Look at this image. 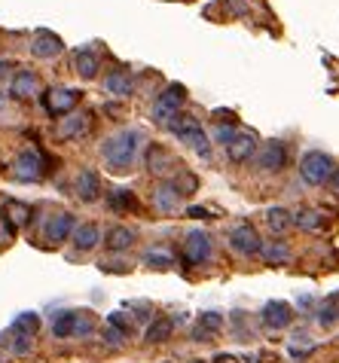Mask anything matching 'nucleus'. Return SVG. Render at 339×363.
Segmentation results:
<instances>
[{
	"label": "nucleus",
	"instance_id": "f257e3e1",
	"mask_svg": "<svg viewBox=\"0 0 339 363\" xmlns=\"http://www.w3.org/2000/svg\"><path fill=\"white\" fill-rule=\"evenodd\" d=\"M138 144H141V132H138V128H126V132L111 135L101 144V156H104L107 168H111L113 174H128L135 165Z\"/></svg>",
	"mask_w": 339,
	"mask_h": 363
},
{
	"label": "nucleus",
	"instance_id": "f03ea898",
	"mask_svg": "<svg viewBox=\"0 0 339 363\" xmlns=\"http://www.w3.org/2000/svg\"><path fill=\"white\" fill-rule=\"evenodd\" d=\"M168 132H172L177 140H184V144L193 150V153H199L202 159H211V140H208L205 135V128L199 125V119L196 116H189V113H174L172 119H168Z\"/></svg>",
	"mask_w": 339,
	"mask_h": 363
},
{
	"label": "nucleus",
	"instance_id": "7ed1b4c3",
	"mask_svg": "<svg viewBox=\"0 0 339 363\" xmlns=\"http://www.w3.org/2000/svg\"><path fill=\"white\" fill-rule=\"evenodd\" d=\"M92 330H95L92 311H58L52 320L55 339H83V336H92Z\"/></svg>",
	"mask_w": 339,
	"mask_h": 363
},
{
	"label": "nucleus",
	"instance_id": "20e7f679",
	"mask_svg": "<svg viewBox=\"0 0 339 363\" xmlns=\"http://www.w3.org/2000/svg\"><path fill=\"white\" fill-rule=\"evenodd\" d=\"M333 171H336V162L327 153H321V150H312V153H306L300 159V177L309 186H324L333 177Z\"/></svg>",
	"mask_w": 339,
	"mask_h": 363
},
{
	"label": "nucleus",
	"instance_id": "39448f33",
	"mask_svg": "<svg viewBox=\"0 0 339 363\" xmlns=\"http://www.w3.org/2000/svg\"><path fill=\"white\" fill-rule=\"evenodd\" d=\"M184 101H187V89L181 83H172L168 89H162V92L156 95V101H153V110H150L153 123L168 125V119H172L174 113H181Z\"/></svg>",
	"mask_w": 339,
	"mask_h": 363
},
{
	"label": "nucleus",
	"instance_id": "423d86ee",
	"mask_svg": "<svg viewBox=\"0 0 339 363\" xmlns=\"http://www.w3.org/2000/svg\"><path fill=\"white\" fill-rule=\"evenodd\" d=\"M211 254H214V241L208 232H202V229L187 232V238H184V263L187 266H205L208 259H211Z\"/></svg>",
	"mask_w": 339,
	"mask_h": 363
},
{
	"label": "nucleus",
	"instance_id": "0eeeda50",
	"mask_svg": "<svg viewBox=\"0 0 339 363\" xmlns=\"http://www.w3.org/2000/svg\"><path fill=\"white\" fill-rule=\"evenodd\" d=\"M229 247L242 257H257L263 250V238L251 223H238V226H233V232H229Z\"/></svg>",
	"mask_w": 339,
	"mask_h": 363
},
{
	"label": "nucleus",
	"instance_id": "6e6552de",
	"mask_svg": "<svg viewBox=\"0 0 339 363\" xmlns=\"http://www.w3.org/2000/svg\"><path fill=\"white\" fill-rule=\"evenodd\" d=\"M287 165V144L284 140H266L257 153V171L263 174H278Z\"/></svg>",
	"mask_w": 339,
	"mask_h": 363
},
{
	"label": "nucleus",
	"instance_id": "1a4fd4ad",
	"mask_svg": "<svg viewBox=\"0 0 339 363\" xmlns=\"http://www.w3.org/2000/svg\"><path fill=\"white\" fill-rule=\"evenodd\" d=\"M13 174L22 180V184H37V180H43V174H46V159L34 153V150H25V153L16 156Z\"/></svg>",
	"mask_w": 339,
	"mask_h": 363
},
{
	"label": "nucleus",
	"instance_id": "9d476101",
	"mask_svg": "<svg viewBox=\"0 0 339 363\" xmlns=\"http://www.w3.org/2000/svg\"><path fill=\"white\" fill-rule=\"evenodd\" d=\"M79 104V92L77 89H65V86H58V89H49V92L43 95V107H46V113L49 116H67L71 110H77Z\"/></svg>",
	"mask_w": 339,
	"mask_h": 363
},
{
	"label": "nucleus",
	"instance_id": "9b49d317",
	"mask_svg": "<svg viewBox=\"0 0 339 363\" xmlns=\"http://www.w3.org/2000/svg\"><path fill=\"white\" fill-rule=\"evenodd\" d=\"M92 132V110H71L67 116H62V123L55 125V135L62 140H74Z\"/></svg>",
	"mask_w": 339,
	"mask_h": 363
},
{
	"label": "nucleus",
	"instance_id": "f8f14e48",
	"mask_svg": "<svg viewBox=\"0 0 339 363\" xmlns=\"http://www.w3.org/2000/svg\"><path fill=\"white\" fill-rule=\"evenodd\" d=\"M74 229H77V217L71 211H58V214H52L46 220L43 235H46L49 245H65V241H71Z\"/></svg>",
	"mask_w": 339,
	"mask_h": 363
},
{
	"label": "nucleus",
	"instance_id": "ddd939ff",
	"mask_svg": "<svg viewBox=\"0 0 339 363\" xmlns=\"http://www.w3.org/2000/svg\"><path fill=\"white\" fill-rule=\"evenodd\" d=\"M260 324L266 330H284L294 324V308L282 299H269L266 306L260 308Z\"/></svg>",
	"mask_w": 339,
	"mask_h": 363
},
{
	"label": "nucleus",
	"instance_id": "4468645a",
	"mask_svg": "<svg viewBox=\"0 0 339 363\" xmlns=\"http://www.w3.org/2000/svg\"><path fill=\"white\" fill-rule=\"evenodd\" d=\"M74 193L79 201H86V205H92V201L101 199V174H98L95 168H83L74 180Z\"/></svg>",
	"mask_w": 339,
	"mask_h": 363
},
{
	"label": "nucleus",
	"instance_id": "2eb2a0df",
	"mask_svg": "<svg viewBox=\"0 0 339 363\" xmlns=\"http://www.w3.org/2000/svg\"><path fill=\"white\" fill-rule=\"evenodd\" d=\"M254 153H257V135L254 132H235V138L226 144V156H229V162H235V165L248 162Z\"/></svg>",
	"mask_w": 339,
	"mask_h": 363
},
{
	"label": "nucleus",
	"instance_id": "dca6fc26",
	"mask_svg": "<svg viewBox=\"0 0 339 363\" xmlns=\"http://www.w3.org/2000/svg\"><path fill=\"white\" fill-rule=\"evenodd\" d=\"M9 95H13L16 101H31L40 95V77L34 74V70H18V74L13 77V83H9Z\"/></svg>",
	"mask_w": 339,
	"mask_h": 363
},
{
	"label": "nucleus",
	"instance_id": "f3484780",
	"mask_svg": "<svg viewBox=\"0 0 339 363\" xmlns=\"http://www.w3.org/2000/svg\"><path fill=\"white\" fill-rule=\"evenodd\" d=\"M0 214H4L6 232H9V235H16V232L22 229V226H28V220H31L34 211H31V205H25V201H13V199H9Z\"/></svg>",
	"mask_w": 339,
	"mask_h": 363
},
{
	"label": "nucleus",
	"instance_id": "a211bd4d",
	"mask_svg": "<svg viewBox=\"0 0 339 363\" xmlns=\"http://www.w3.org/2000/svg\"><path fill=\"white\" fill-rule=\"evenodd\" d=\"M223 330V315L221 311H205V315H199V320L193 324V342H211L217 333Z\"/></svg>",
	"mask_w": 339,
	"mask_h": 363
},
{
	"label": "nucleus",
	"instance_id": "6ab92c4d",
	"mask_svg": "<svg viewBox=\"0 0 339 363\" xmlns=\"http://www.w3.org/2000/svg\"><path fill=\"white\" fill-rule=\"evenodd\" d=\"M181 193L174 189L172 180H162L156 189H153V208L159 211V214H174L177 208H181Z\"/></svg>",
	"mask_w": 339,
	"mask_h": 363
},
{
	"label": "nucleus",
	"instance_id": "aec40b11",
	"mask_svg": "<svg viewBox=\"0 0 339 363\" xmlns=\"http://www.w3.org/2000/svg\"><path fill=\"white\" fill-rule=\"evenodd\" d=\"M31 52L37 58H55V55L65 52V40L52 31H37L31 40Z\"/></svg>",
	"mask_w": 339,
	"mask_h": 363
},
{
	"label": "nucleus",
	"instance_id": "412c9836",
	"mask_svg": "<svg viewBox=\"0 0 339 363\" xmlns=\"http://www.w3.org/2000/svg\"><path fill=\"white\" fill-rule=\"evenodd\" d=\"M74 70L83 79H95L98 77V70H101V58H98V52L92 46H83V49H77L74 52Z\"/></svg>",
	"mask_w": 339,
	"mask_h": 363
},
{
	"label": "nucleus",
	"instance_id": "4be33fe9",
	"mask_svg": "<svg viewBox=\"0 0 339 363\" xmlns=\"http://www.w3.org/2000/svg\"><path fill=\"white\" fill-rule=\"evenodd\" d=\"M101 241L107 245V250H113V254H123V250H128L138 241V232L132 226H111Z\"/></svg>",
	"mask_w": 339,
	"mask_h": 363
},
{
	"label": "nucleus",
	"instance_id": "5701e85b",
	"mask_svg": "<svg viewBox=\"0 0 339 363\" xmlns=\"http://www.w3.org/2000/svg\"><path fill=\"white\" fill-rule=\"evenodd\" d=\"M104 92L107 95H116V98H128L135 92V77L128 70H111L104 77Z\"/></svg>",
	"mask_w": 339,
	"mask_h": 363
},
{
	"label": "nucleus",
	"instance_id": "b1692460",
	"mask_svg": "<svg viewBox=\"0 0 339 363\" xmlns=\"http://www.w3.org/2000/svg\"><path fill=\"white\" fill-rule=\"evenodd\" d=\"M71 241H74L77 250H83V254L86 250H95L98 245H101V229H98V223H79L74 229Z\"/></svg>",
	"mask_w": 339,
	"mask_h": 363
},
{
	"label": "nucleus",
	"instance_id": "393cba45",
	"mask_svg": "<svg viewBox=\"0 0 339 363\" xmlns=\"http://www.w3.org/2000/svg\"><path fill=\"white\" fill-rule=\"evenodd\" d=\"M168 165H172V153L162 147V144H150L144 153V168L150 171V174H165Z\"/></svg>",
	"mask_w": 339,
	"mask_h": 363
},
{
	"label": "nucleus",
	"instance_id": "a878e982",
	"mask_svg": "<svg viewBox=\"0 0 339 363\" xmlns=\"http://www.w3.org/2000/svg\"><path fill=\"white\" fill-rule=\"evenodd\" d=\"M40 327H43V320H40L37 311H22V315H16L13 318V336H28V339H34Z\"/></svg>",
	"mask_w": 339,
	"mask_h": 363
},
{
	"label": "nucleus",
	"instance_id": "bb28decb",
	"mask_svg": "<svg viewBox=\"0 0 339 363\" xmlns=\"http://www.w3.org/2000/svg\"><path fill=\"white\" fill-rule=\"evenodd\" d=\"M107 205H111V211H116V214H132V211L141 208V201H138L132 189H113V193L107 196Z\"/></svg>",
	"mask_w": 339,
	"mask_h": 363
},
{
	"label": "nucleus",
	"instance_id": "cd10ccee",
	"mask_svg": "<svg viewBox=\"0 0 339 363\" xmlns=\"http://www.w3.org/2000/svg\"><path fill=\"white\" fill-rule=\"evenodd\" d=\"M294 226L303 229V232H321L327 226V217L321 214V211H312V208H303L300 214L294 217Z\"/></svg>",
	"mask_w": 339,
	"mask_h": 363
},
{
	"label": "nucleus",
	"instance_id": "c85d7f7f",
	"mask_svg": "<svg viewBox=\"0 0 339 363\" xmlns=\"http://www.w3.org/2000/svg\"><path fill=\"white\" fill-rule=\"evenodd\" d=\"M266 226L272 229L275 235H284V232L294 226V214L287 208H269L266 211Z\"/></svg>",
	"mask_w": 339,
	"mask_h": 363
},
{
	"label": "nucleus",
	"instance_id": "c756f323",
	"mask_svg": "<svg viewBox=\"0 0 339 363\" xmlns=\"http://www.w3.org/2000/svg\"><path fill=\"white\" fill-rule=\"evenodd\" d=\"M260 257L266 259V263H272V266H284L287 259H291V247H287L284 241H269V245H263Z\"/></svg>",
	"mask_w": 339,
	"mask_h": 363
},
{
	"label": "nucleus",
	"instance_id": "7c9ffc66",
	"mask_svg": "<svg viewBox=\"0 0 339 363\" xmlns=\"http://www.w3.org/2000/svg\"><path fill=\"white\" fill-rule=\"evenodd\" d=\"M172 333H174V320L172 318H156V320H150L144 339L147 342H165V339H172Z\"/></svg>",
	"mask_w": 339,
	"mask_h": 363
},
{
	"label": "nucleus",
	"instance_id": "2f4dec72",
	"mask_svg": "<svg viewBox=\"0 0 339 363\" xmlns=\"http://www.w3.org/2000/svg\"><path fill=\"white\" fill-rule=\"evenodd\" d=\"M312 351H315V342L309 339L306 333H296V336L291 339V345H287V354H291L294 360H306Z\"/></svg>",
	"mask_w": 339,
	"mask_h": 363
},
{
	"label": "nucleus",
	"instance_id": "473e14b6",
	"mask_svg": "<svg viewBox=\"0 0 339 363\" xmlns=\"http://www.w3.org/2000/svg\"><path fill=\"white\" fill-rule=\"evenodd\" d=\"M144 263L153 266V269H168V266H174V257H172V250L168 247H147Z\"/></svg>",
	"mask_w": 339,
	"mask_h": 363
},
{
	"label": "nucleus",
	"instance_id": "72a5a7b5",
	"mask_svg": "<svg viewBox=\"0 0 339 363\" xmlns=\"http://www.w3.org/2000/svg\"><path fill=\"white\" fill-rule=\"evenodd\" d=\"M172 184H174V189L181 196H189V193H196V189H199V177L189 174V171H177V177L172 180Z\"/></svg>",
	"mask_w": 339,
	"mask_h": 363
},
{
	"label": "nucleus",
	"instance_id": "f704fd0d",
	"mask_svg": "<svg viewBox=\"0 0 339 363\" xmlns=\"http://www.w3.org/2000/svg\"><path fill=\"white\" fill-rule=\"evenodd\" d=\"M336 320H339V308H336V302H333V296H330L321 308H318V324H321V327H333Z\"/></svg>",
	"mask_w": 339,
	"mask_h": 363
},
{
	"label": "nucleus",
	"instance_id": "c9c22d12",
	"mask_svg": "<svg viewBox=\"0 0 339 363\" xmlns=\"http://www.w3.org/2000/svg\"><path fill=\"white\" fill-rule=\"evenodd\" d=\"M107 324H111V327H116L119 333H126V336H132V320H128L126 318V311H113V315L111 318H107Z\"/></svg>",
	"mask_w": 339,
	"mask_h": 363
},
{
	"label": "nucleus",
	"instance_id": "e433bc0d",
	"mask_svg": "<svg viewBox=\"0 0 339 363\" xmlns=\"http://www.w3.org/2000/svg\"><path fill=\"white\" fill-rule=\"evenodd\" d=\"M104 339H107V345H116V348H119V345H126V339H128V336H126V333H119L116 327L107 324V330H104Z\"/></svg>",
	"mask_w": 339,
	"mask_h": 363
},
{
	"label": "nucleus",
	"instance_id": "4c0bfd02",
	"mask_svg": "<svg viewBox=\"0 0 339 363\" xmlns=\"http://www.w3.org/2000/svg\"><path fill=\"white\" fill-rule=\"evenodd\" d=\"M28 351H31V339H28V336H16V342H13V354H16V357H25Z\"/></svg>",
	"mask_w": 339,
	"mask_h": 363
},
{
	"label": "nucleus",
	"instance_id": "58836bf2",
	"mask_svg": "<svg viewBox=\"0 0 339 363\" xmlns=\"http://www.w3.org/2000/svg\"><path fill=\"white\" fill-rule=\"evenodd\" d=\"M187 217H193V220H211V211H208V208H199V205H189V208H187Z\"/></svg>",
	"mask_w": 339,
	"mask_h": 363
},
{
	"label": "nucleus",
	"instance_id": "ea45409f",
	"mask_svg": "<svg viewBox=\"0 0 339 363\" xmlns=\"http://www.w3.org/2000/svg\"><path fill=\"white\" fill-rule=\"evenodd\" d=\"M217 140H221V144H229V140L235 138V125H221L217 128V135H214Z\"/></svg>",
	"mask_w": 339,
	"mask_h": 363
},
{
	"label": "nucleus",
	"instance_id": "a19ab883",
	"mask_svg": "<svg viewBox=\"0 0 339 363\" xmlns=\"http://www.w3.org/2000/svg\"><path fill=\"white\" fill-rule=\"evenodd\" d=\"M327 184H330V186H333V193H339V168L333 171V177H330V180H327Z\"/></svg>",
	"mask_w": 339,
	"mask_h": 363
},
{
	"label": "nucleus",
	"instance_id": "79ce46f5",
	"mask_svg": "<svg viewBox=\"0 0 339 363\" xmlns=\"http://www.w3.org/2000/svg\"><path fill=\"white\" fill-rule=\"evenodd\" d=\"M9 70H13V65H9V62H0V79H4Z\"/></svg>",
	"mask_w": 339,
	"mask_h": 363
},
{
	"label": "nucleus",
	"instance_id": "37998d69",
	"mask_svg": "<svg viewBox=\"0 0 339 363\" xmlns=\"http://www.w3.org/2000/svg\"><path fill=\"white\" fill-rule=\"evenodd\" d=\"M333 302H336V308H339V294H336V296H333Z\"/></svg>",
	"mask_w": 339,
	"mask_h": 363
},
{
	"label": "nucleus",
	"instance_id": "c03bdc74",
	"mask_svg": "<svg viewBox=\"0 0 339 363\" xmlns=\"http://www.w3.org/2000/svg\"><path fill=\"white\" fill-rule=\"evenodd\" d=\"M193 363H205V360H193Z\"/></svg>",
	"mask_w": 339,
	"mask_h": 363
},
{
	"label": "nucleus",
	"instance_id": "a18cd8bd",
	"mask_svg": "<svg viewBox=\"0 0 339 363\" xmlns=\"http://www.w3.org/2000/svg\"><path fill=\"white\" fill-rule=\"evenodd\" d=\"M0 339H4V336H0Z\"/></svg>",
	"mask_w": 339,
	"mask_h": 363
}]
</instances>
